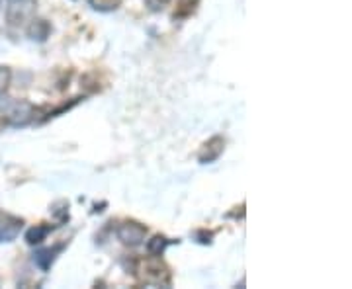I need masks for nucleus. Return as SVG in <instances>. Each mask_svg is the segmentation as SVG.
Instances as JSON below:
<instances>
[{"instance_id": "nucleus-1", "label": "nucleus", "mask_w": 352, "mask_h": 289, "mask_svg": "<svg viewBox=\"0 0 352 289\" xmlns=\"http://www.w3.org/2000/svg\"><path fill=\"white\" fill-rule=\"evenodd\" d=\"M36 117V108L25 100H0V124L24 127Z\"/></svg>"}, {"instance_id": "nucleus-2", "label": "nucleus", "mask_w": 352, "mask_h": 289, "mask_svg": "<svg viewBox=\"0 0 352 289\" xmlns=\"http://www.w3.org/2000/svg\"><path fill=\"white\" fill-rule=\"evenodd\" d=\"M141 270H143V281L145 284H151V286H170L173 276H170L168 266L161 260V256L147 258L141 264Z\"/></svg>"}, {"instance_id": "nucleus-3", "label": "nucleus", "mask_w": 352, "mask_h": 289, "mask_svg": "<svg viewBox=\"0 0 352 289\" xmlns=\"http://www.w3.org/2000/svg\"><path fill=\"white\" fill-rule=\"evenodd\" d=\"M36 12V0H6V22L20 27L30 22Z\"/></svg>"}, {"instance_id": "nucleus-4", "label": "nucleus", "mask_w": 352, "mask_h": 289, "mask_svg": "<svg viewBox=\"0 0 352 289\" xmlns=\"http://www.w3.org/2000/svg\"><path fill=\"white\" fill-rule=\"evenodd\" d=\"M116 237L127 246H139L147 237V227L138 221H124L116 229Z\"/></svg>"}, {"instance_id": "nucleus-5", "label": "nucleus", "mask_w": 352, "mask_h": 289, "mask_svg": "<svg viewBox=\"0 0 352 289\" xmlns=\"http://www.w3.org/2000/svg\"><path fill=\"white\" fill-rule=\"evenodd\" d=\"M24 227V219L10 213H0V242H12L18 239Z\"/></svg>"}, {"instance_id": "nucleus-6", "label": "nucleus", "mask_w": 352, "mask_h": 289, "mask_svg": "<svg viewBox=\"0 0 352 289\" xmlns=\"http://www.w3.org/2000/svg\"><path fill=\"white\" fill-rule=\"evenodd\" d=\"M223 149H226V139L215 135V137L208 139L204 145H201L200 154H198V161L201 164H210L215 163L221 154H223Z\"/></svg>"}, {"instance_id": "nucleus-7", "label": "nucleus", "mask_w": 352, "mask_h": 289, "mask_svg": "<svg viewBox=\"0 0 352 289\" xmlns=\"http://www.w3.org/2000/svg\"><path fill=\"white\" fill-rule=\"evenodd\" d=\"M63 251V246H55V248H39V251L34 252V262L38 266L39 270L47 272L51 268V264L55 262L57 254Z\"/></svg>"}, {"instance_id": "nucleus-8", "label": "nucleus", "mask_w": 352, "mask_h": 289, "mask_svg": "<svg viewBox=\"0 0 352 289\" xmlns=\"http://www.w3.org/2000/svg\"><path fill=\"white\" fill-rule=\"evenodd\" d=\"M50 32L51 25L45 20H36V18L30 20V25H28V36H30V39H34V41H45V39L50 38Z\"/></svg>"}, {"instance_id": "nucleus-9", "label": "nucleus", "mask_w": 352, "mask_h": 289, "mask_svg": "<svg viewBox=\"0 0 352 289\" xmlns=\"http://www.w3.org/2000/svg\"><path fill=\"white\" fill-rule=\"evenodd\" d=\"M51 229L53 227L50 225H36V227H32L28 233H25V240H28V244H39V242H43V240L47 239V235L51 233Z\"/></svg>"}, {"instance_id": "nucleus-10", "label": "nucleus", "mask_w": 352, "mask_h": 289, "mask_svg": "<svg viewBox=\"0 0 352 289\" xmlns=\"http://www.w3.org/2000/svg\"><path fill=\"white\" fill-rule=\"evenodd\" d=\"M170 244V240L163 237V235H155L151 240H147V252L151 256H163V252L166 251V246Z\"/></svg>"}, {"instance_id": "nucleus-11", "label": "nucleus", "mask_w": 352, "mask_h": 289, "mask_svg": "<svg viewBox=\"0 0 352 289\" xmlns=\"http://www.w3.org/2000/svg\"><path fill=\"white\" fill-rule=\"evenodd\" d=\"M200 0H178L176 2V10H175V18H188L190 14L196 10Z\"/></svg>"}, {"instance_id": "nucleus-12", "label": "nucleus", "mask_w": 352, "mask_h": 289, "mask_svg": "<svg viewBox=\"0 0 352 289\" xmlns=\"http://www.w3.org/2000/svg\"><path fill=\"white\" fill-rule=\"evenodd\" d=\"M88 4L98 12H112L122 6V0H88Z\"/></svg>"}, {"instance_id": "nucleus-13", "label": "nucleus", "mask_w": 352, "mask_h": 289, "mask_svg": "<svg viewBox=\"0 0 352 289\" xmlns=\"http://www.w3.org/2000/svg\"><path fill=\"white\" fill-rule=\"evenodd\" d=\"M143 2H145V6H147L151 12H161V10H164V8L168 6L170 0H143Z\"/></svg>"}, {"instance_id": "nucleus-14", "label": "nucleus", "mask_w": 352, "mask_h": 289, "mask_svg": "<svg viewBox=\"0 0 352 289\" xmlns=\"http://www.w3.org/2000/svg\"><path fill=\"white\" fill-rule=\"evenodd\" d=\"M8 84H10V71L6 67H0V94L8 89Z\"/></svg>"}]
</instances>
